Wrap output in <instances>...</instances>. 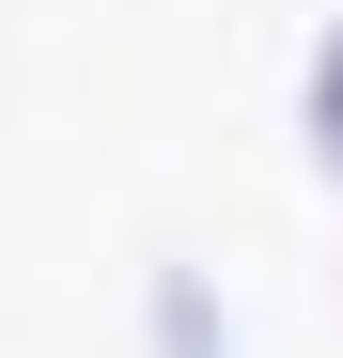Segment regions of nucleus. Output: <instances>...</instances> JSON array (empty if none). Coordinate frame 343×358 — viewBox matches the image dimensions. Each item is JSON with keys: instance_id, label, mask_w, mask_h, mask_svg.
<instances>
[{"instance_id": "obj_2", "label": "nucleus", "mask_w": 343, "mask_h": 358, "mask_svg": "<svg viewBox=\"0 0 343 358\" xmlns=\"http://www.w3.org/2000/svg\"><path fill=\"white\" fill-rule=\"evenodd\" d=\"M312 156H328V171H343V31H328V47H312Z\"/></svg>"}, {"instance_id": "obj_1", "label": "nucleus", "mask_w": 343, "mask_h": 358, "mask_svg": "<svg viewBox=\"0 0 343 358\" xmlns=\"http://www.w3.org/2000/svg\"><path fill=\"white\" fill-rule=\"evenodd\" d=\"M141 358H234V312H218L203 265H156L141 280Z\"/></svg>"}]
</instances>
